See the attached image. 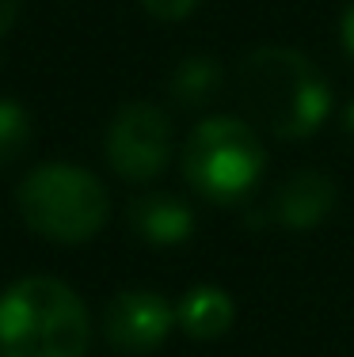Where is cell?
Returning a JSON list of instances; mask_svg holds the SVG:
<instances>
[{"label": "cell", "mask_w": 354, "mask_h": 357, "mask_svg": "<svg viewBox=\"0 0 354 357\" xmlns=\"http://www.w3.org/2000/svg\"><path fill=\"white\" fill-rule=\"evenodd\" d=\"M130 225L153 248H175L187 243L195 232V213L187 202L172 198V194H145L130 206Z\"/></svg>", "instance_id": "8"}, {"label": "cell", "mask_w": 354, "mask_h": 357, "mask_svg": "<svg viewBox=\"0 0 354 357\" xmlns=\"http://www.w3.org/2000/svg\"><path fill=\"white\" fill-rule=\"evenodd\" d=\"M172 122L153 103H126L107 130V160L126 183H149L168 167Z\"/></svg>", "instance_id": "5"}, {"label": "cell", "mask_w": 354, "mask_h": 357, "mask_svg": "<svg viewBox=\"0 0 354 357\" xmlns=\"http://www.w3.org/2000/svg\"><path fill=\"white\" fill-rule=\"evenodd\" d=\"M347 133H351V137H354V103L347 107Z\"/></svg>", "instance_id": "15"}, {"label": "cell", "mask_w": 354, "mask_h": 357, "mask_svg": "<svg viewBox=\"0 0 354 357\" xmlns=\"http://www.w3.org/2000/svg\"><path fill=\"white\" fill-rule=\"evenodd\" d=\"M141 8L156 20H183L198 8V0H141Z\"/></svg>", "instance_id": "12"}, {"label": "cell", "mask_w": 354, "mask_h": 357, "mask_svg": "<svg viewBox=\"0 0 354 357\" xmlns=\"http://www.w3.org/2000/svg\"><path fill=\"white\" fill-rule=\"evenodd\" d=\"M172 323H175V312L168 308V301L160 293L126 289L107 304L103 331H107V342L118 354H149L168 338Z\"/></svg>", "instance_id": "6"}, {"label": "cell", "mask_w": 354, "mask_h": 357, "mask_svg": "<svg viewBox=\"0 0 354 357\" xmlns=\"http://www.w3.org/2000/svg\"><path fill=\"white\" fill-rule=\"evenodd\" d=\"M91 342L84 301L46 274L0 296V357H84Z\"/></svg>", "instance_id": "2"}, {"label": "cell", "mask_w": 354, "mask_h": 357, "mask_svg": "<svg viewBox=\"0 0 354 357\" xmlns=\"http://www.w3.org/2000/svg\"><path fill=\"white\" fill-rule=\"evenodd\" d=\"M31 141V114L15 99H0V167L12 164Z\"/></svg>", "instance_id": "11"}, {"label": "cell", "mask_w": 354, "mask_h": 357, "mask_svg": "<svg viewBox=\"0 0 354 357\" xmlns=\"http://www.w3.org/2000/svg\"><path fill=\"white\" fill-rule=\"evenodd\" d=\"M15 15H20V0H0V35L12 31Z\"/></svg>", "instance_id": "13"}, {"label": "cell", "mask_w": 354, "mask_h": 357, "mask_svg": "<svg viewBox=\"0 0 354 357\" xmlns=\"http://www.w3.org/2000/svg\"><path fill=\"white\" fill-rule=\"evenodd\" d=\"M217 80H221L217 61H209L206 54H195V57H187V61L175 65V73H172V96L179 99L183 107H195V103H202V99L214 96Z\"/></svg>", "instance_id": "10"}, {"label": "cell", "mask_w": 354, "mask_h": 357, "mask_svg": "<svg viewBox=\"0 0 354 357\" xmlns=\"http://www.w3.org/2000/svg\"><path fill=\"white\" fill-rule=\"evenodd\" d=\"M343 50H347L351 61H354V4L343 12Z\"/></svg>", "instance_id": "14"}, {"label": "cell", "mask_w": 354, "mask_h": 357, "mask_svg": "<svg viewBox=\"0 0 354 357\" xmlns=\"http://www.w3.org/2000/svg\"><path fill=\"white\" fill-rule=\"evenodd\" d=\"M286 228H313L335 209V183L324 172H293L271 198Z\"/></svg>", "instance_id": "7"}, {"label": "cell", "mask_w": 354, "mask_h": 357, "mask_svg": "<svg viewBox=\"0 0 354 357\" xmlns=\"http://www.w3.org/2000/svg\"><path fill=\"white\" fill-rule=\"evenodd\" d=\"M20 213L38 236L54 243H84L107 225V186L77 164H42L15 190Z\"/></svg>", "instance_id": "3"}, {"label": "cell", "mask_w": 354, "mask_h": 357, "mask_svg": "<svg viewBox=\"0 0 354 357\" xmlns=\"http://www.w3.org/2000/svg\"><path fill=\"white\" fill-rule=\"evenodd\" d=\"M233 301L225 289H214V285H198L191 289L187 296L179 301L175 308V319L179 327L187 331L191 338H221L225 331L233 327Z\"/></svg>", "instance_id": "9"}, {"label": "cell", "mask_w": 354, "mask_h": 357, "mask_svg": "<svg viewBox=\"0 0 354 357\" xmlns=\"http://www.w3.org/2000/svg\"><path fill=\"white\" fill-rule=\"evenodd\" d=\"M244 110L274 137H309L332 110V91L305 54L286 46L251 50L240 61Z\"/></svg>", "instance_id": "1"}, {"label": "cell", "mask_w": 354, "mask_h": 357, "mask_svg": "<svg viewBox=\"0 0 354 357\" xmlns=\"http://www.w3.org/2000/svg\"><path fill=\"white\" fill-rule=\"evenodd\" d=\"M263 144L240 118H206L183 149V175L202 198L236 202L263 175Z\"/></svg>", "instance_id": "4"}]
</instances>
